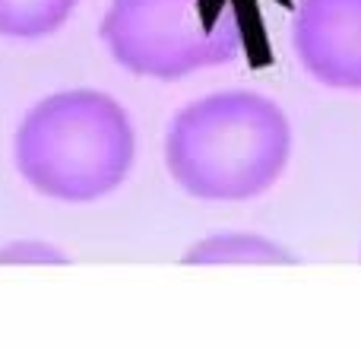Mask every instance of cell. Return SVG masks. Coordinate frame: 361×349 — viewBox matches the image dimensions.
<instances>
[{"instance_id": "obj_3", "label": "cell", "mask_w": 361, "mask_h": 349, "mask_svg": "<svg viewBox=\"0 0 361 349\" xmlns=\"http://www.w3.org/2000/svg\"><path fill=\"white\" fill-rule=\"evenodd\" d=\"M247 0H108L99 23L111 61L143 80L175 83L250 51Z\"/></svg>"}, {"instance_id": "obj_5", "label": "cell", "mask_w": 361, "mask_h": 349, "mask_svg": "<svg viewBox=\"0 0 361 349\" xmlns=\"http://www.w3.org/2000/svg\"><path fill=\"white\" fill-rule=\"evenodd\" d=\"M187 267H231V264H298V254L260 232H212L180 254Z\"/></svg>"}, {"instance_id": "obj_2", "label": "cell", "mask_w": 361, "mask_h": 349, "mask_svg": "<svg viewBox=\"0 0 361 349\" xmlns=\"http://www.w3.org/2000/svg\"><path fill=\"white\" fill-rule=\"evenodd\" d=\"M137 127L111 93L61 89L38 99L13 134V165L38 197L95 203L130 178Z\"/></svg>"}, {"instance_id": "obj_4", "label": "cell", "mask_w": 361, "mask_h": 349, "mask_svg": "<svg viewBox=\"0 0 361 349\" xmlns=\"http://www.w3.org/2000/svg\"><path fill=\"white\" fill-rule=\"evenodd\" d=\"M292 51L320 86L361 93V0H298Z\"/></svg>"}, {"instance_id": "obj_7", "label": "cell", "mask_w": 361, "mask_h": 349, "mask_svg": "<svg viewBox=\"0 0 361 349\" xmlns=\"http://www.w3.org/2000/svg\"><path fill=\"white\" fill-rule=\"evenodd\" d=\"M48 264H70V254L44 238H10L0 242V267H48Z\"/></svg>"}, {"instance_id": "obj_1", "label": "cell", "mask_w": 361, "mask_h": 349, "mask_svg": "<svg viewBox=\"0 0 361 349\" xmlns=\"http://www.w3.org/2000/svg\"><path fill=\"white\" fill-rule=\"evenodd\" d=\"M292 121L257 89H219L178 108L165 131V169L178 191L206 203L269 194L292 162Z\"/></svg>"}, {"instance_id": "obj_6", "label": "cell", "mask_w": 361, "mask_h": 349, "mask_svg": "<svg viewBox=\"0 0 361 349\" xmlns=\"http://www.w3.org/2000/svg\"><path fill=\"white\" fill-rule=\"evenodd\" d=\"M80 0H0V38L42 42L70 23Z\"/></svg>"}]
</instances>
